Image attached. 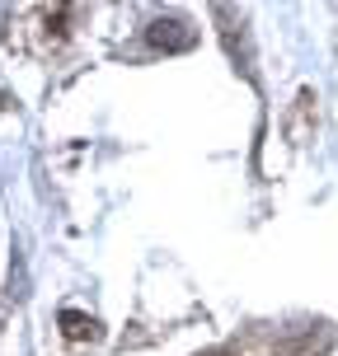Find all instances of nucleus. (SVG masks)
Wrapping results in <instances>:
<instances>
[{"label":"nucleus","instance_id":"obj_1","mask_svg":"<svg viewBox=\"0 0 338 356\" xmlns=\"http://www.w3.org/2000/svg\"><path fill=\"white\" fill-rule=\"evenodd\" d=\"M151 42L164 47V52H183V47L197 42V33L188 29V19H155L151 24Z\"/></svg>","mask_w":338,"mask_h":356},{"label":"nucleus","instance_id":"obj_2","mask_svg":"<svg viewBox=\"0 0 338 356\" xmlns=\"http://www.w3.org/2000/svg\"><path fill=\"white\" fill-rule=\"evenodd\" d=\"M61 323H66V333H71V338H94V333H99V328H94V319L75 314V309H66V314H61Z\"/></svg>","mask_w":338,"mask_h":356},{"label":"nucleus","instance_id":"obj_3","mask_svg":"<svg viewBox=\"0 0 338 356\" xmlns=\"http://www.w3.org/2000/svg\"><path fill=\"white\" fill-rule=\"evenodd\" d=\"M212 356H221V352H212Z\"/></svg>","mask_w":338,"mask_h":356}]
</instances>
